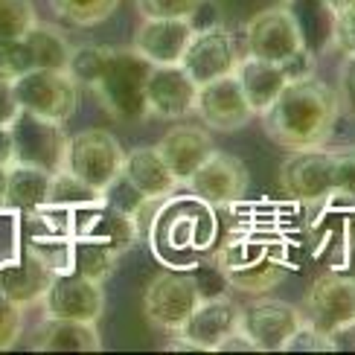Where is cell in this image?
Here are the masks:
<instances>
[{
  "label": "cell",
  "mask_w": 355,
  "mask_h": 355,
  "mask_svg": "<svg viewBox=\"0 0 355 355\" xmlns=\"http://www.w3.org/2000/svg\"><path fill=\"white\" fill-rule=\"evenodd\" d=\"M303 318L320 332H332L355 318V274L329 271L320 274L306 291Z\"/></svg>",
  "instance_id": "cell-12"
},
{
  "label": "cell",
  "mask_w": 355,
  "mask_h": 355,
  "mask_svg": "<svg viewBox=\"0 0 355 355\" xmlns=\"http://www.w3.org/2000/svg\"><path fill=\"white\" fill-rule=\"evenodd\" d=\"M116 178H120L137 198H155V201L169 198L172 192L181 187L175 181V175L169 172V166L164 164V157L157 155L155 146H140V149L125 152L123 169Z\"/></svg>",
  "instance_id": "cell-19"
},
{
  "label": "cell",
  "mask_w": 355,
  "mask_h": 355,
  "mask_svg": "<svg viewBox=\"0 0 355 355\" xmlns=\"http://www.w3.org/2000/svg\"><path fill=\"white\" fill-rule=\"evenodd\" d=\"M303 309H297L288 300L279 297H257L248 306H242L239 315V329L248 335V341L254 344V352H283L286 341L300 327Z\"/></svg>",
  "instance_id": "cell-8"
},
{
  "label": "cell",
  "mask_w": 355,
  "mask_h": 355,
  "mask_svg": "<svg viewBox=\"0 0 355 355\" xmlns=\"http://www.w3.org/2000/svg\"><path fill=\"white\" fill-rule=\"evenodd\" d=\"M53 271L24 248L12 262L0 265V294H6L12 303H18L21 309H33L44 300L50 283H53Z\"/></svg>",
  "instance_id": "cell-23"
},
{
  "label": "cell",
  "mask_w": 355,
  "mask_h": 355,
  "mask_svg": "<svg viewBox=\"0 0 355 355\" xmlns=\"http://www.w3.org/2000/svg\"><path fill=\"white\" fill-rule=\"evenodd\" d=\"M201 0H135L140 18H189Z\"/></svg>",
  "instance_id": "cell-34"
},
{
  "label": "cell",
  "mask_w": 355,
  "mask_h": 355,
  "mask_svg": "<svg viewBox=\"0 0 355 355\" xmlns=\"http://www.w3.org/2000/svg\"><path fill=\"white\" fill-rule=\"evenodd\" d=\"M123 146L105 128H85L67 137L64 169L76 175L79 181L94 187L96 192H105L123 169Z\"/></svg>",
  "instance_id": "cell-3"
},
{
  "label": "cell",
  "mask_w": 355,
  "mask_h": 355,
  "mask_svg": "<svg viewBox=\"0 0 355 355\" xmlns=\"http://www.w3.org/2000/svg\"><path fill=\"white\" fill-rule=\"evenodd\" d=\"M323 3H327V6H329V12L335 15L338 9H344L347 3H352V0H323Z\"/></svg>",
  "instance_id": "cell-42"
},
{
  "label": "cell",
  "mask_w": 355,
  "mask_h": 355,
  "mask_svg": "<svg viewBox=\"0 0 355 355\" xmlns=\"http://www.w3.org/2000/svg\"><path fill=\"white\" fill-rule=\"evenodd\" d=\"M283 3H288V0H283Z\"/></svg>",
  "instance_id": "cell-43"
},
{
  "label": "cell",
  "mask_w": 355,
  "mask_h": 355,
  "mask_svg": "<svg viewBox=\"0 0 355 355\" xmlns=\"http://www.w3.org/2000/svg\"><path fill=\"white\" fill-rule=\"evenodd\" d=\"M279 184L286 196L318 207L335 198V152L329 146L291 152L279 166Z\"/></svg>",
  "instance_id": "cell-6"
},
{
  "label": "cell",
  "mask_w": 355,
  "mask_h": 355,
  "mask_svg": "<svg viewBox=\"0 0 355 355\" xmlns=\"http://www.w3.org/2000/svg\"><path fill=\"white\" fill-rule=\"evenodd\" d=\"M15 160V146H12V128L0 125V166H9Z\"/></svg>",
  "instance_id": "cell-40"
},
{
  "label": "cell",
  "mask_w": 355,
  "mask_h": 355,
  "mask_svg": "<svg viewBox=\"0 0 355 355\" xmlns=\"http://www.w3.org/2000/svg\"><path fill=\"white\" fill-rule=\"evenodd\" d=\"M192 26L187 18H143L131 38V50L149 64H181Z\"/></svg>",
  "instance_id": "cell-17"
},
{
  "label": "cell",
  "mask_w": 355,
  "mask_h": 355,
  "mask_svg": "<svg viewBox=\"0 0 355 355\" xmlns=\"http://www.w3.org/2000/svg\"><path fill=\"white\" fill-rule=\"evenodd\" d=\"M9 128H12V146H15L12 164H29L50 175L64 169V152L70 137L64 131V123H53L38 114L21 111Z\"/></svg>",
  "instance_id": "cell-7"
},
{
  "label": "cell",
  "mask_w": 355,
  "mask_h": 355,
  "mask_svg": "<svg viewBox=\"0 0 355 355\" xmlns=\"http://www.w3.org/2000/svg\"><path fill=\"white\" fill-rule=\"evenodd\" d=\"M329 347L332 352H355V318L329 332Z\"/></svg>",
  "instance_id": "cell-39"
},
{
  "label": "cell",
  "mask_w": 355,
  "mask_h": 355,
  "mask_svg": "<svg viewBox=\"0 0 355 355\" xmlns=\"http://www.w3.org/2000/svg\"><path fill=\"white\" fill-rule=\"evenodd\" d=\"M187 21L192 26V33H204V29H216V26L225 24L221 21V6L216 3V0H201Z\"/></svg>",
  "instance_id": "cell-37"
},
{
  "label": "cell",
  "mask_w": 355,
  "mask_h": 355,
  "mask_svg": "<svg viewBox=\"0 0 355 355\" xmlns=\"http://www.w3.org/2000/svg\"><path fill=\"white\" fill-rule=\"evenodd\" d=\"M218 271L225 274L227 286L239 288L245 294H268L274 286L283 283L286 277V265H279L262 254L250 257V248L245 245H233L225 248L216 259Z\"/></svg>",
  "instance_id": "cell-16"
},
{
  "label": "cell",
  "mask_w": 355,
  "mask_h": 355,
  "mask_svg": "<svg viewBox=\"0 0 355 355\" xmlns=\"http://www.w3.org/2000/svg\"><path fill=\"white\" fill-rule=\"evenodd\" d=\"M18 114H21V108H18V99H15L12 82L0 79V125H12Z\"/></svg>",
  "instance_id": "cell-38"
},
{
  "label": "cell",
  "mask_w": 355,
  "mask_h": 355,
  "mask_svg": "<svg viewBox=\"0 0 355 355\" xmlns=\"http://www.w3.org/2000/svg\"><path fill=\"white\" fill-rule=\"evenodd\" d=\"M329 47H335L341 55H352L355 53V0L335 12Z\"/></svg>",
  "instance_id": "cell-33"
},
{
  "label": "cell",
  "mask_w": 355,
  "mask_h": 355,
  "mask_svg": "<svg viewBox=\"0 0 355 355\" xmlns=\"http://www.w3.org/2000/svg\"><path fill=\"white\" fill-rule=\"evenodd\" d=\"M33 347L41 352H99L102 338L96 332V323L44 318V327L38 329Z\"/></svg>",
  "instance_id": "cell-24"
},
{
  "label": "cell",
  "mask_w": 355,
  "mask_h": 355,
  "mask_svg": "<svg viewBox=\"0 0 355 355\" xmlns=\"http://www.w3.org/2000/svg\"><path fill=\"white\" fill-rule=\"evenodd\" d=\"M44 315L47 318H67V320H87L96 323L105 312V291L102 283H94L82 274H55L44 294Z\"/></svg>",
  "instance_id": "cell-13"
},
{
  "label": "cell",
  "mask_w": 355,
  "mask_h": 355,
  "mask_svg": "<svg viewBox=\"0 0 355 355\" xmlns=\"http://www.w3.org/2000/svg\"><path fill=\"white\" fill-rule=\"evenodd\" d=\"M18 108L44 120L67 123L79 108V85L67 70H29L12 82Z\"/></svg>",
  "instance_id": "cell-5"
},
{
  "label": "cell",
  "mask_w": 355,
  "mask_h": 355,
  "mask_svg": "<svg viewBox=\"0 0 355 355\" xmlns=\"http://www.w3.org/2000/svg\"><path fill=\"white\" fill-rule=\"evenodd\" d=\"M116 257L111 248L99 245L94 239H76L73 242V274H82L94 283H105L116 268Z\"/></svg>",
  "instance_id": "cell-28"
},
{
  "label": "cell",
  "mask_w": 355,
  "mask_h": 355,
  "mask_svg": "<svg viewBox=\"0 0 355 355\" xmlns=\"http://www.w3.org/2000/svg\"><path fill=\"white\" fill-rule=\"evenodd\" d=\"M38 21L33 0H0V44L24 38Z\"/></svg>",
  "instance_id": "cell-30"
},
{
  "label": "cell",
  "mask_w": 355,
  "mask_h": 355,
  "mask_svg": "<svg viewBox=\"0 0 355 355\" xmlns=\"http://www.w3.org/2000/svg\"><path fill=\"white\" fill-rule=\"evenodd\" d=\"M189 192L207 207H233L248 192V166L239 157L213 149L204 164L187 178Z\"/></svg>",
  "instance_id": "cell-10"
},
{
  "label": "cell",
  "mask_w": 355,
  "mask_h": 355,
  "mask_svg": "<svg viewBox=\"0 0 355 355\" xmlns=\"http://www.w3.org/2000/svg\"><path fill=\"white\" fill-rule=\"evenodd\" d=\"M283 352H332L329 347V335L320 332L315 323L303 320L297 329H294V335L286 341Z\"/></svg>",
  "instance_id": "cell-35"
},
{
  "label": "cell",
  "mask_w": 355,
  "mask_h": 355,
  "mask_svg": "<svg viewBox=\"0 0 355 355\" xmlns=\"http://www.w3.org/2000/svg\"><path fill=\"white\" fill-rule=\"evenodd\" d=\"M265 137L288 152L327 146L341 116L335 91L318 76L288 82L262 114Z\"/></svg>",
  "instance_id": "cell-1"
},
{
  "label": "cell",
  "mask_w": 355,
  "mask_h": 355,
  "mask_svg": "<svg viewBox=\"0 0 355 355\" xmlns=\"http://www.w3.org/2000/svg\"><path fill=\"white\" fill-rule=\"evenodd\" d=\"M149 62L131 47H108V55L87 85L99 105L116 123L146 120V76Z\"/></svg>",
  "instance_id": "cell-2"
},
{
  "label": "cell",
  "mask_w": 355,
  "mask_h": 355,
  "mask_svg": "<svg viewBox=\"0 0 355 355\" xmlns=\"http://www.w3.org/2000/svg\"><path fill=\"white\" fill-rule=\"evenodd\" d=\"M233 76H236V82H239L254 116H259L265 108H268L271 102L279 96V91L291 82L283 62H265V58L248 55V53L239 58Z\"/></svg>",
  "instance_id": "cell-22"
},
{
  "label": "cell",
  "mask_w": 355,
  "mask_h": 355,
  "mask_svg": "<svg viewBox=\"0 0 355 355\" xmlns=\"http://www.w3.org/2000/svg\"><path fill=\"white\" fill-rule=\"evenodd\" d=\"M24 312L26 309L12 303L6 294H0V352L18 344V338L24 332Z\"/></svg>",
  "instance_id": "cell-31"
},
{
  "label": "cell",
  "mask_w": 355,
  "mask_h": 355,
  "mask_svg": "<svg viewBox=\"0 0 355 355\" xmlns=\"http://www.w3.org/2000/svg\"><path fill=\"white\" fill-rule=\"evenodd\" d=\"M6 204V166H0V207Z\"/></svg>",
  "instance_id": "cell-41"
},
{
  "label": "cell",
  "mask_w": 355,
  "mask_h": 355,
  "mask_svg": "<svg viewBox=\"0 0 355 355\" xmlns=\"http://www.w3.org/2000/svg\"><path fill=\"white\" fill-rule=\"evenodd\" d=\"M192 111L198 114L204 128L221 131V135H236V131H242L250 120H254V111H250L248 99H245L233 73L198 85Z\"/></svg>",
  "instance_id": "cell-11"
},
{
  "label": "cell",
  "mask_w": 355,
  "mask_h": 355,
  "mask_svg": "<svg viewBox=\"0 0 355 355\" xmlns=\"http://www.w3.org/2000/svg\"><path fill=\"white\" fill-rule=\"evenodd\" d=\"M50 172L29 164H9L6 166V204L9 210L18 213H33L47 201L50 189Z\"/></svg>",
  "instance_id": "cell-25"
},
{
  "label": "cell",
  "mask_w": 355,
  "mask_h": 355,
  "mask_svg": "<svg viewBox=\"0 0 355 355\" xmlns=\"http://www.w3.org/2000/svg\"><path fill=\"white\" fill-rule=\"evenodd\" d=\"M303 35L294 15L286 3L257 12L245 24V53L265 58V62H286L297 50H303Z\"/></svg>",
  "instance_id": "cell-9"
},
{
  "label": "cell",
  "mask_w": 355,
  "mask_h": 355,
  "mask_svg": "<svg viewBox=\"0 0 355 355\" xmlns=\"http://www.w3.org/2000/svg\"><path fill=\"white\" fill-rule=\"evenodd\" d=\"M44 204L58 207V210L79 213V210H87V207L105 204V192H96L94 187H87L85 181H79L76 175H70L67 169H62V172H53L50 189H47V201Z\"/></svg>",
  "instance_id": "cell-27"
},
{
  "label": "cell",
  "mask_w": 355,
  "mask_h": 355,
  "mask_svg": "<svg viewBox=\"0 0 355 355\" xmlns=\"http://www.w3.org/2000/svg\"><path fill=\"white\" fill-rule=\"evenodd\" d=\"M76 239H94L99 245L111 248L116 257H123L125 250L137 245L140 230L128 213L116 210L111 204H96V207H87V210H79Z\"/></svg>",
  "instance_id": "cell-20"
},
{
  "label": "cell",
  "mask_w": 355,
  "mask_h": 355,
  "mask_svg": "<svg viewBox=\"0 0 355 355\" xmlns=\"http://www.w3.org/2000/svg\"><path fill=\"white\" fill-rule=\"evenodd\" d=\"M157 155L164 157V164L169 166V172L175 175L178 184H187V178L196 172L207 155H210L216 146L210 137V128L204 125H175L172 131H166L164 137L157 140Z\"/></svg>",
  "instance_id": "cell-21"
},
{
  "label": "cell",
  "mask_w": 355,
  "mask_h": 355,
  "mask_svg": "<svg viewBox=\"0 0 355 355\" xmlns=\"http://www.w3.org/2000/svg\"><path fill=\"white\" fill-rule=\"evenodd\" d=\"M198 85L181 64H152L146 76V116L155 120H184L196 105Z\"/></svg>",
  "instance_id": "cell-15"
},
{
  "label": "cell",
  "mask_w": 355,
  "mask_h": 355,
  "mask_svg": "<svg viewBox=\"0 0 355 355\" xmlns=\"http://www.w3.org/2000/svg\"><path fill=\"white\" fill-rule=\"evenodd\" d=\"M24 41L29 47V55H33L35 70H67V58L73 47L58 26L35 21L33 29L24 35Z\"/></svg>",
  "instance_id": "cell-26"
},
{
  "label": "cell",
  "mask_w": 355,
  "mask_h": 355,
  "mask_svg": "<svg viewBox=\"0 0 355 355\" xmlns=\"http://www.w3.org/2000/svg\"><path fill=\"white\" fill-rule=\"evenodd\" d=\"M338 108L344 114L355 116V53L352 55H344V64H341V73H338Z\"/></svg>",
  "instance_id": "cell-36"
},
{
  "label": "cell",
  "mask_w": 355,
  "mask_h": 355,
  "mask_svg": "<svg viewBox=\"0 0 355 355\" xmlns=\"http://www.w3.org/2000/svg\"><path fill=\"white\" fill-rule=\"evenodd\" d=\"M239 47H236V38L230 29L221 24L216 29H204V33H192L187 53L181 58V67L189 73V79L196 85H204L210 79L227 76L239 64Z\"/></svg>",
  "instance_id": "cell-14"
},
{
  "label": "cell",
  "mask_w": 355,
  "mask_h": 355,
  "mask_svg": "<svg viewBox=\"0 0 355 355\" xmlns=\"http://www.w3.org/2000/svg\"><path fill=\"white\" fill-rule=\"evenodd\" d=\"M335 152V198H355V146H338Z\"/></svg>",
  "instance_id": "cell-32"
},
{
  "label": "cell",
  "mask_w": 355,
  "mask_h": 355,
  "mask_svg": "<svg viewBox=\"0 0 355 355\" xmlns=\"http://www.w3.org/2000/svg\"><path fill=\"white\" fill-rule=\"evenodd\" d=\"M120 6V0H50L53 15L70 26H96L105 24Z\"/></svg>",
  "instance_id": "cell-29"
},
{
  "label": "cell",
  "mask_w": 355,
  "mask_h": 355,
  "mask_svg": "<svg viewBox=\"0 0 355 355\" xmlns=\"http://www.w3.org/2000/svg\"><path fill=\"white\" fill-rule=\"evenodd\" d=\"M239 315H242V306H236L227 294L201 297L178 335L189 338L201 352H216V347L225 341L230 332L239 329Z\"/></svg>",
  "instance_id": "cell-18"
},
{
  "label": "cell",
  "mask_w": 355,
  "mask_h": 355,
  "mask_svg": "<svg viewBox=\"0 0 355 355\" xmlns=\"http://www.w3.org/2000/svg\"><path fill=\"white\" fill-rule=\"evenodd\" d=\"M198 300H201V291L192 271L169 268V271H157L152 277V283L146 286L143 312L155 329L175 335L181 332V327L192 315V309L198 306Z\"/></svg>",
  "instance_id": "cell-4"
}]
</instances>
